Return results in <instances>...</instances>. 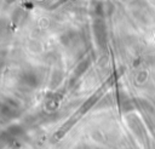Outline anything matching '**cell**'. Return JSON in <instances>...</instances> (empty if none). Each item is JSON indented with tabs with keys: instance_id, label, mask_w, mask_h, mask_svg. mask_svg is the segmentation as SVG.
Returning a JSON list of instances; mask_svg holds the SVG:
<instances>
[{
	"instance_id": "1",
	"label": "cell",
	"mask_w": 155,
	"mask_h": 149,
	"mask_svg": "<svg viewBox=\"0 0 155 149\" xmlns=\"http://www.w3.org/2000/svg\"><path fill=\"white\" fill-rule=\"evenodd\" d=\"M108 85H109V82L104 84V85L101 87V90H99L98 92H96V93H94L87 102H85V103L80 107V109H78V110H76V111L68 119V121L64 122V125L56 132V134H54L56 139H61V138H62V137H63V136H64V134H65V133H67V132H68V131L76 124V121H79V120L81 119V116H82V115H84V114H85V113H86V111H87V110H88V109H90V108L98 101V98L102 96V93L104 92L105 87H108Z\"/></svg>"
}]
</instances>
